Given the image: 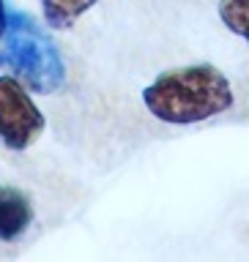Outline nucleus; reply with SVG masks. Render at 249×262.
I'll return each instance as SVG.
<instances>
[{"label":"nucleus","instance_id":"obj_1","mask_svg":"<svg viewBox=\"0 0 249 262\" xmlns=\"http://www.w3.org/2000/svg\"><path fill=\"white\" fill-rule=\"evenodd\" d=\"M143 101L154 118L186 126L227 112L233 104V88L217 66L197 63L159 74L143 90Z\"/></svg>","mask_w":249,"mask_h":262},{"label":"nucleus","instance_id":"obj_2","mask_svg":"<svg viewBox=\"0 0 249 262\" xmlns=\"http://www.w3.org/2000/svg\"><path fill=\"white\" fill-rule=\"evenodd\" d=\"M3 57L14 77L36 93H55L66 82L63 57L47 30L25 11H6Z\"/></svg>","mask_w":249,"mask_h":262},{"label":"nucleus","instance_id":"obj_3","mask_svg":"<svg viewBox=\"0 0 249 262\" xmlns=\"http://www.w3.org/2000/svg\"><path fill=\"white\" fill-rule=\"evenodd\" d=\"M47 120L16 77H0V139L25 150L41 137Z\"/></svg>","mask_w":249,"mask_h":262},{"label":"nucleus","instance_id":"obj_4","mask_svg":"<svg viewBox=\"0 0 249 262\" xmlns=\"http://www.w3.org/2000/svg\"><path fill=\"white\" fill-rule=\"evenodd\" d=\"M33 221L30 200L20 188L0 186V241H16Z\"/></svg>","mask_w":249,"mask_h":262},{"label":"nucleus","instance_id":"obj_5","mask_svg":"<svg viewBox=\"0 0 249 262\" xmlns=\"http://www.w3.org/2000/svg\"><path fill=\"white\" fill-rule=\"evenodd\" d=\"M99 0H41L44 19L52 28H71L88 8H93Z\"/></svg>","mask_w":249,"mask_h":262},{"label":"nucleus","instance_id":"obj_6","mask_svg":"<svg viewBox=\"0 0 249 262\" xmlns=\"http://www.w3.org/2000/svg\"><path fill=\"white\" fill-rule=\"evenodd\" d=\"M219 16L236 36L249 41V0H219Z\"/></svg>","mask_w":249,"mask_h":262},{"label":"nucleus","instance_id":"obj_7","mask_svg":"<svg viewBox=\"0 0 249 262\" xmlns=\"http://www.w3.org/2000/svg\"><path fill=\"white\" fill-rule=\"evenodd\" d=\"M3 30H6V3L0 0V36H3Z\"/></svg>","mask_w":249,"mask_h":262}]
</instances>
